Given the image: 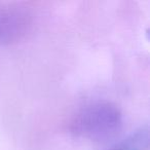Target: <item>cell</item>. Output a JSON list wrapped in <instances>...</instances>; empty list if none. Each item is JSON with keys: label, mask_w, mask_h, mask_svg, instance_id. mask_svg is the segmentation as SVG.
Segmentation results:
<instances>
[{"label": "cell", "mask_w": 150, "mask_h": 150, "mask_svg": "<svg viewBox=\"0 0 150 150\" xmlns=\"http://www.w3.org/2000/svg\"><path fill=\"white\" fill-rule=\"evenodd\" d=\"M149 141V127L145 125L131 134L119 145L127 150H148Z\"/></svg>", "instance_id": "3"}, {"label": "cell", "mask_w": 150, "mask_h": 150, "mask_svg": "<svg viewBox=\"0 0 150 150\" xmlns=\"http://www.w3.org/2000/svg\"><path fill=\"white\" fill-rule=\"evenodd\" d=\"M33 28V18L27 9L16 5H0V46L25 39Z\"/></svg>", "instance_id": "2"}, {"label": "cell", "mask_w": 150, "mask_h": 150, "mask_svg": "<svg viewBox=\"0 0 150 150\" xmlns=\"http://www.w3.org/2000/svg\"><path fill=\"white\" fill-rule=\"evenodd\" d=\"M122 125V113L116 105L106 100H94L75 111L68 129L76 137L106 142L116 137Z\"/></svg>", "instance_id": "1"}, {"label": "cell", "mask_w": 150, "mask_h": 150, "mask_svg": "<svg viewBox=\"0 0 150 150\" xmlns=\"http://www.w3.org/2000/svg\"><path fill=\"white\" fill-rule=\"evenodd\" d=\"M110 150H127V149H125L123 147H121L120 145H117L116 147H114L113 149H110Z\"/></svg>", "instance_id": "4"}]
</instances>
